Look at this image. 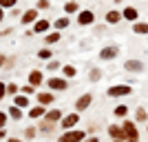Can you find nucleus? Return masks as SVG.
Here are the masks:
<instances>
[{
    "mask_svg": "<svg viewBox=\"0 0 148 142\" xmlns=\"http://www.w3.org/2000/svg\"><path fill=\"white\" fill-rule=\"evenodd\" d=\"M130 93H133L130 85H113V87H108L106 96L108 98H122V96H130Z\"/></svg>",
    "mask_w": 148,
    "mask_h": 142,
    "instance_id": "obj_1",
    "label": "nucleus"
},
{
    "mask_svg": "<svg viewBox=\"0 0 148 142\" xmlns=\"http://www.w3.org/2000/svg\"><path fill=\"white\" fill-rule=\"evenodd\" d=\"M122 127H124V133H126V140H130V142L139 140V129H137V124H135V122H130V120H124Z\"/></svg>",
    "mask_w": 148,
    "mask_h": 142,
    "instance_id": "obj_2",
    "label": "nucleus"
},
{
    "mask_svg": "<svg viewBox=\"0 0 148 142\" xmlns=\"http://www.w3.org/2000/svg\"><path fill=\"white\" fill-rule=\"evenodd\" d=\"M60 140L62 142H80V140H86V133H84V131H71V129H66L64 133H62Z\"/></svg>",
    "mask_w": 148,
    "mask_h": 142,
    "instance_id": "obj_3",
    "label": "nucleus"
},
{
    "mask_svg": "<svg viewBox=\"0 0 148 142\" xmlns=\"http://www.w3.org/2000/svg\"><path fill=\"white\" fill-rule=\"evenodd\" d=\"M108 138H111V140H119V142H124V140H126L124 127H119V124H108Z\"/></svg>",
    "mask_w": 148,
    "mask_h": 142,
    "instance_id": "obj_4",
    "label": "nucleus"
},
{
    "mask_svg": "<svg viewBox=\"0 0 148 142\" xmlns=\"http://www.w3.org/2000/svg\"><path fill=\"white\" fill-rule=\"evenodd\" d=\"M117 56H119V47H117V44L104 47V49L99 51V58H102V60H115Z\"/></svg>",
    "mask_w": 148,
    "mask_h": 142,
    "instance_id": "obj_5",
    "label": "nucleus"
},
{
    "mask_svg": "<svg viewBox=\"0 0 148 142\" xmlns=\"http://www.w3.org/2000/svg\"><path fill=\"white\" fill-rule=\"evenodd\" d=\"M124 69H126L128 73H142V71H144V62L133 58V60H126V62H124Z\"/></svg>",
    "mask_w": 148,
    "mask_h": 142,
    "instance_id": "obj_6",
    "label": "nucleus"
},
{
    "mask_svg": "<svg viewBox=\"0 0 148 142\" xmlns=\"http://www.w3.org/2000/svg\"><path fill=\"white\" fill-rule=\"evenodd\" d=\"M47 85H49L51 91H66V89H69V82L64 80V78H51Z\"/></svg>",
    "mask_w": 148,
    "mask_h": 142,
    "instance_id": "obj_7",
    "label": "nucleus"
},
{
    "mask_svg": "<svg viewBox=\"0 0 148 142\" xmlns=\"http://www.w3.org/2000/svg\"><path fill=\"white\" fill-rule=\"evenodd\" d=\"M91 102H93V96H91V93H84V96H80V98H77L75 109H77V111H86L88 107H91Z\"/></svg>",
    "mask_w": 148,
    "mask_h": 142,
    "instance_id": "obj_8",
    "label": "nucleus"
},
{
    "mask_svg": "<svg viewBox=\"0 0 148 142\" xmlns=\"http://www.w3.org/2000/svg\"><path fill=\"white\" fill-rule=\"evenodd\" d=\"M77 22H80L82 27L93 25V22H95V13H93L91 9H86V11H80V16H77Z\"/></svg>",
    "mask_w": 148,
    "mask_h": 142,
    "instance_id": "obj_9",
    "label": "nucleus"
},
{
    "mask_svg": "<svg viewBox=\"0 0 148 142\" xmlns=\"http://www.w3.org/2000/svg\"><path fill=\"white\" fill-rule=\"evenodd\" d=\"M122 16H124V20H128V22H137V20H139V11H137L135 7H124Z\"/></svg>",
    "mask_w": 148,
    "mask_h": 142,
    "instance_id": "obj_10",
    "label": "nucleus"
},
{
    "mask_svg": "<svg viewBox=\"0 0 148 142\" xmlns=\"http://www.w3.org/2000/svg\"><path fill=\"white\" fill-rule=\"evenodd\" d=\"M38 20V7L36 9H27L25 13H22V20H20V22H22V25H31V22H36Z\"/></svg>",
    "mask_w": 148,
    "mask_h": 142,
    "instance_id": "obj_11",
    "label": "nucleus"
},
{
    "mask_svg": "<svg viewBox=\"0 0 148 142\" xmlns=\"http://www.w3.org/2000/svg\"><path fill=\"white\" fill-rule=\"evenodd\" d=\"M77 120H80V116H77V113H69V116L62 118V127H64V129H71V127H75V124H77Z\"/></svg>",
    "mask_w": 148,
    "mask_h": 142,
    "instance_id": "obj_12",
    "label": "nucleus"
},
{
    "mask_svg": "<svg viewBox=\"0 0 148 142\" xmlns=\"http://www.w3.org/2000/svg\"><path fill=\"white\" fill-rule=\"evenodd\" d=\"M13 105L20 107V109L29 107V98H27V93H16V96H13Z\"/></svg>",
    "mask_w": 148,
    "mask_h": 142,
    "instance_id": "obj_13",
    "label": "nucleus"
},
{
    "mask_svg": "<svg viewBox=\"0 0 148 142\" xmlns=\"http://www.w3.org/2000/svg\"><path fill=\"white\" fill-rule=\"evenodd\" d=\"M119 20H124L122 11H115V9H113V11H108V13H106V22H108V25H117Z\"/></svg>",
    "mask_w": 148,
    "mask_h": 142,
    "instance_id": "obj_14",
    "label": "nucleus"
},
{
    "mask_svg": "<svg viewBox=\"0 0 148 142\" xmlns=\"http://www.w3.org/2000/svg\"><path fill=\"white\" fill-rule=\"evenodd\" d=\"M49 27H51V20H36V25H33V33H44Z\"/></svg>",
    "mask_w": 148,
    "mask_h": 142,
    "instance_id": "obj_15",
    "label": "nucleus"
},
{
    "mask_svg": "<svg viewBox=\"0 0 148 142\" xmlns=\"http://www.w3.org/2000/svg\"><path fill=\"white\" fill-rule=\"evenodd\" d=\"M133 31H135L137 36H148V22H133Z\"/></svg>",
    "mask_w": 148,
    "mask_h": 142,
    "instance_id": "obj_16",
    "label": "nucleus"
},
{
    "mask_svg": "<svg viewBox=\"0 0 148 142\" xmlns=\"http://www.w3.org/2000/svg\"><path fill=\"white\" fill-rule=\"evenodd\" d=\"M38 102H40V105H51V102H53V93H49V91H42V93H38Z\"/></svg>",
    "mask_w": 148,
    "mask_h": 142,
    "instance_id": "obj_17",
    "label": "nucleus"
},
{
    "mask_svg": "<svg viewBox=\"0 0 148 142\" xmlns=\"http://www.w3.org/2000/svg\"><path fill=\"white\" fill-rule=\"evenodd\" d=\"M44 118L51 120V122H58V120H62V111H60V109H51V111L44 113Z\"/></svg>",
    "mask_w": 148,
    "mask_h": 142,
    "instance_id": "obj_18",
    "label": "nucleus"
},
{
    "mask_svg": "<svg viewBox=\"0 0 148 142\" xmlns=\"http://www.w3.org/2000/svg\"><path fill=\"white\" fill-rule=\"evenodd\" d=\"M47 113V109H44V105H38V107H33V109H29V118L33 120V118H40V116H44Z\"/></svg>",
    "mask_w": 148,
    "mask_h": 142,
    "instance_id": "obj_19",
    "label": "nucleus"
},
{
    "mask_svg": "<svg viewBox=\"0 0 148 142\" xmlns=\"http://www.w3.org/2000/svg\"><path fill=\"white\" fill-rule=\"evenodd\" d=\"M29 82L31 85H42V73H40V71H38V69H33V71H31L29 73Z\"/></svg>",
    "mask_w": 148,
    "mask_h": 142,
    "instance_id": "obj_20",
    "label": "nucleus"
},
{
    "mask_svg": "<svg viewBox=\"0 0 148 142\" xmlns=\"http://www.w3.org/2000/svg\"><path fill=\"white\" fill-rule=\"evenodd\" d=\"M113 116H115V118H126V116H128V107H126V105H117L115 109H113Z\"/></svg>",
    "mask_w": 148,
    "mask_h": 142,
    "instance_id": "obj_21",
    "label": "nucleus"
},
{
    "mask_svg": "<svg viewBox=\"0 0 148 142\" xmlns=\"http://www.w3.org/2000/svg\"><path fill=\"white\" fill-rule=\"evenodd\" d=\"M51 131H53V122L44 118V122H40V133H44V136H49Z\"/></svg>",
    "mask_w": 148,
    "mask_h": 142,
    "instance_id": "obj_22",
    "label": "nucleus"
},
{
    "mask_svg": "<svg viewBox=\"0 0 148 142\" xmlns=\"http://www.w3.org/2000/svg\"><path fill=\"white\" fill-rule=\"evenodd\" d=\"M135 120H137V122H148V113H146L144 107H139V109L135 111Z\"/></svg>",
    "mask_w": 148,
    "mask_h": 142,
    "instance_id": "obj_23",
    "label": "nucleus"
},
{
    "mask_svg": "<svg viewBox=\"0 0 148 142\" xmlns=\"http://www.w3.org/2000/svg\"><path fill=\"white\" fill-rule=\"evenodd\" d=\"M62 73L66 76V78H75V76H77V71H75L73 64H66V67H62Z\"/></svg>",
    "mask_w": 148,
    "mask_h": 142,
    "instance_id": "obj_24",
    "label": "nucleus"
},
{
    "mask_svg": "<svg viewBox=\"0 0 148 142\" xmlns=\"http://www.w3.org/2000/svg\"><path fill=\"white\" fill-rule=\"evenodd\" d=\"M102 76H104V73H102L99 69H91V73H88V80H91V82H99V80H102Z\"/></svg>",
    "mask_w": 148,
    "mask_h": 142,
    "instance_id": "obj_25",
    "label": "nucleus"
},
{
    "mask_svg": "<svg viewBox=\"0 0 148 142\" xmlns=\"http://www.w3.org/2000/svg\"><path fill=\"white\" fill-rule=\"evenodd\" d=\"M60 33H58V31H53V33H49V36H47V38H44V42H47V44H56L58 42V40H60Z\"/></svg>",
    "mask_w": 148,
    "mask_h": 142,
    "instance_id": "obj_26",
    "label": "nucleus"
},
{
    "mask_svg": "<svg viewBox=\"0 0 148 142\" xmlns=\"http://www.w3.org/2000/svg\"><path fill=\"white\" fill-rule=\"evenodd\" d=\"M51 56H53L51 49H40L38 51V58H42V60H51Z\"/></svg>",
    "mask_w": 148,
    "mask_h": 142,
    "instance_id": "obj_27",
    "label": "nucleus"
},
{
    "mask_svg": "<svg viewBox=\"0 0 148 142\" xmlns=\"http://www.w3.org/2000/svg\"><path fill=\"white\" fill-rule=\"evenodd\" d=\"M9 116H11L13 120H20V118H22V111H20V109H16V105H13L11 109H9Z\"/></svg>",
    "mask_w": 148,
    "mask_h": 142,
    "instance_id": "obj_28",
    "label": "nucleus"
},
{
    "mask_svg": "<svg viewBox=\"0 0 148 142\" xmlns=\"http://www.w3.org/2000/svg\"><path fill=\"white\" fill-rule=\"evenodd\" d=\"M53 25H56V29H64V27H69V18H58Z\"/></svg>",
    "mask_w": 148,
    "mask_h": 142,
    "instance_id": "obj_29",
    "label": "nucleus"
},
{
    "mask_svg": "<svg viewBox=\"0 0 148 142\" xmlns=\"http://www.w3.org/2000/svg\"><path fill=\"white\" fill-rule=\"evenodd\" d=\"M64 11L66 13H75L77 11V2H66V5H64Z\"/></svg>",
    "mask_w": 148,
    "mask_h": 142,
    "instance_id": "obj_30",
    "label": "nucleus"
},
{
    "mask_svg": "<svg viewBox=\"0 0 148 142\" xmlns=\"http://www.w3.org/2000/svg\"><path fill=\"white\" fill-rule=\"evenodd\" d=\"M0 7H5V9H13V7H16V0H0Z\"/></svg>",
    "mask_w": 148,
    "mask_h": 142,
    "instance_id": "obj_31",
    "label": "nucleus"
},
{
    "mask_svg": "<svg viewBox=\"0 0 148 142\" xmlns=\"http://www.w3.org/2000/svg\"><path fill=\"white\" fill-rule=\"evenodd\" d=\"M20 91H22V93H27V96H31V93L36 91V85H31V82H29V85H27V87H22Z\"/></svg>",
    "mask_w": 148,
    "mask_h": 142,
    "instance_id": "obj_32",
    "label": "nucleus"
},
{
    "mask_svg": "<svg viewBox=\"0 0 148 142\" xmlns=\"http://www.w3.org/2000/svg\"><path fill=\"white\" fill-rule=\"evenodd\" d=\"M47 69H49V71H58V69H60V62H58V60H49Z\"/></svg>",
    "mask_w": 148,
    "mask_h": 142,
    "instance_id": "obj_33",
    "label": "nucleus"
},
{
    "mask_svg": "<svg viewBox=\"0 0 148 142\" xmlns=\"http://www.w3.org/2000/svg\"><path fill=\"white\" fill-rule=\"evenodd\" d=\"M38 9H49V7H51V2H49V0H38Z\"/></svg>",
    "mask_w": 148,
    "mask_h": 142,
    "instance_id": "obj_34",
    "label": "nucleus"
},
{
    "mask_svg": "<svg viewBox=\"0 0 148 142\" xmlns=\"http://www.w3.org/2000/svg\"><path fill=\"white\" fill-rule=\"evenodd\" d=\"M20 89H18V85H7V93H11V96H16Z\"/></svg>",
    "mask_w": 148,
    "mask_h": 142,
    "instance_id": "obj_35",
    "label": "nucleus"
},
{
    "mask_svg": "<svg viewBox=\"0 0 148 142\" xmlns=\"http://www.w3.org/2000/svg\"><path fill=\"white\" fill-rule=\"evenodd\" d=\"M25 138H27V140L36 138V129H33V127H31V129H27V131H25Z\"/></svg>",
    "mask_w": 148,
    "mask_h": 142,
    "instance_id": "obj_36",
    "label": "nucleus"
},
{
    "mask_svg": "<svg viewBox=\"0 0 148 142\" xmlns=\"http://www.w3.org/2000/svg\"><path fill=\"white\" fill-rule=\"evenodd\" d=\"M5 96H7V85H5V82H0V100L5 98Z\"/></svg>",
    "mask_w": 148,
    "mask_h": 142,
    "instance_id": "obj_37",
    "label": "nucleus"
},
{
    "mask_svg": "<svg viewBox=\"0 0 148 142\" xmlns=\"http://www.w3.org/2000/svg\"><path fill=\"white\" fill-rule=\"evenodd\" d=\"M5 124H7V113L0 111V127H5Z\"/></svg>",
    "mask_w": 148,
    "mask_h": 142,
    "instance_id": "obj_38",
    "label": "nucleus"
},
{
    "mask_svg": "<svg viewBox=\"0 0 148 142\" xmlns=\"http://www.w3.org/2000/svg\"><path fill=\"white\" fill-rule=\"evenodd\" d=\"M2 138H7V133H5V129H0V140H2Z\"/></svg>",
    "mask_w": 148,
    "mask_h": 142,
    "instance_id": "obj_39",
    "label": "nucleus"
},
{
    "mask_svg": "<svg viewBox=\"0 0 148 142\" xmlns=\"http://www.w3.org/2000/svg\"><path fill=\"white\" fill-rule=\"evenodd\" d=\"M2 9H5V7H0V20L5 18V11H2Z\"/></svg>",
    "mask_w": 148,
    "mask_h": 142,
    "instance_id": "obj_40",
    "label": "nucleus"
},
{
    "mask_svg": "<svg viewBox=\"0 0 148 142\" xmlns=\"http://www.w3.org/2000/svg\"><path fill=\"white\" fill-rule=\"evenodd\" d=\"M113 2H115V5H122V2H124V0H113Z\"/></svg>",
    "mask_w": 148,
    "mask_h": 142,
    "instance_id": "obj_41",
    "label": "nucleus"
},
{
    "mask_svg": "<svg viewBox=\"0 0 148 142\" xmlns=\"http://www.w3.org/2000/svg\"><path fill=\"white\" fill-rule=\"evenodd\" d=\"M2 62H5V60H2V56H0V67H2Z\"/></svg>",
    "mask_w": 148,
    "mask_h": 142,
    "instance_id": "obj_42",
    "label": "nucleus"
},
{
    "mask_svg": "<svg viewBox=\"0 0 148 142\" xmlns=\"http://www.w3.org/2000/svg\"><path fill=\"white\" fill-rule=\"evenodd\" d=\"M146 129H148V127H146Z\"/></svg>",
    "mask_w": 148,
    "mask_h": 142,
    "instance_id": "obj_43",
    "label": "nucleus"
}]
</instances>
